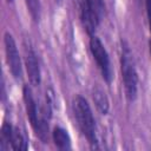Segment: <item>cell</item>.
I'll return each instance as SVG.
<instances>
[{"label": "cell", "instance_id": "5b68a950", "mask_svg": "<svg viewBox=\"0 0 151 151\" xmlns=\"http://www.w3.org/2000/svg\"><path fill=\"white\" fill-rule=\"evenodd\" d=\"M90 51L98 65V68L100 70L104 79L106 81H110L112 78V70L110 64V58L107 54V51L105 50L103 42L96 35H91L90 39Z\"/></svg>", "mask_w": 151, "mask_h": 151}, {"label": "cell", "instance_id": "6da1fadb", "mask_svg": "<svg viewBox=\"0 0 151 151\" xmlns=\"http://www.w3.org/2000/svg\"><path fill=\"white\" fill-rule=\"evenodd\" d=\"M24 101H25L27 117L31 122L33 130L42 142H46L48 137V119L51 117V111H52L48 98L46 97V101L44 104H39L34 99L32 90L28 86H25Z\"/></svg>", "mask_w": 151, "mask_h": 151}, {"label": "cell", "instance_id": "7c38bea8", "mask_svg": "<svg viewBox=\"0 0 151 151\" xmlns=\"http://www.w3.org/2000/svg\"><path fill=\"white\" fill-rule=\"evenodd\" d=\"M146 12H147V18H149V26L151 29V0H146Z\"/></svg>", "mask_w": 151, "mask_h": 151}, {"label": "cell", "instance_id": "9c48e42d", "mask_svg": "<svg viewBox=\"0 0 151 151\" xmlns=\"http://www.w3.org/2000/svg\"><path fill=\"white\" fill-rule=\"evenodd\" d=\"M52 139L58 149H60V150L71 149V137L65 129H63L60 126L54 127V130L52 132Z\"/></svg>", "mask_w": 151, "mask_h": 151}, {"label": "cell", "instance_id": "277c9868", "mask_svg": "<svg viewBox=\"0 0 151 151\" xmlns=\"http://www.w3.org/2000/svg\"><path fill=\"white\" fill-rule=\"evenodd\" d=\"M103 12L101 0H81L80 4V19L85 31L93 35L99 22Z\"/></svg>", "mask_w": 151, "mask_h": 151}, {"label": "cell", "instance_id": "30bf717a", "mask_svg": "<svg viewBox=\"0 0 151 151\" xmlns=\"http://www.w3.org/2000/svg\"><path fill=\"white\" fill-rule=\"evenodd\" d=\"M92 99H93V103L97 107V110L101 113V114H107L109 110H110V103H109V98L106 96V93L99 88V87H96L92 92Z\"/></svg>", "mask_w": 151, "mask_h": 151}, {"label": "cell", "instance_id": "8992f818", "mask_svg": "<svg viewBox=\"0 0 151 151\" xmlns=\"http://www.w3.org/2000/svg\"><path fill=\"white\" fill-rule=\"evenodd\" d=\"M26 150L27 143L22 134V132L18 129L12 126L8 123H5L1 129V143L0 150Z\"/></svg>", "mask_w": 151, "mask_h": 151}, {"label": "cell", "instance_id": "ba28073f", "mask_svg": "<svg viewBox=\"0 0 151 151\" xmlns=\"http://www.w3.org/2000/svg\"><path fill=\"white\" fill-rule=\"evenodd\" d=\"M25 66H26V71H27V76H28V80H29L31 85L38 86L41 83L40 65H39V60H38L37 54L31 48L28 51H26Z\"/></svg>", "mask_w": 151, "mask_h": 151}, {"label": "cell", "instance_id": "52a82bcc", "mask_svg": "<svg viewBox=\"0 0 151 151\" xmlns=\"http://www.w3.org/2000/svg\"><path fill=\"white\" fill-rule=\"evenodd\" d=\"M4 44H5V53H6V61L8 65V68L12 73V76L18 80L21 79L22 76V65H21V59L19 51L17 48V44L8 32L5 33L4 38Z\"/></svg>", "mask_w": 151, "mask_h": 151}, {"label": "cell", "instance_id": "3957f363", "mask_svg": "<svg viewBox=\"0 0 151 151\" xmlns=\"http://www.w3.org/2000/svg\"><path fill=\"white\" fill-rule=\"evenodd\" d=\"M120 68L122 79L124 84L125 97L129 101H133L138 93V74L133 61V55L126 42H122V55H120Z\"/></svg>", "mask_w": 151, "mask_h": 151}, {"label": "cell", "instance_id": "4fadbf2b", "mask_svg": "<svg viewBox=\"0 0 151 151\" xmlns=\"http://www.w3.org/2000/svg\"><path fill=\"white\" fill-rule=\"evenodd\" d=\"M151 31V29H150ZM150 51H151V40H150Z\"/></svg>", "mask_w": 151, "mask_h": 151}, {"label": "cell", "instance_id": "7a4b0ae2", "mask_svg": "<svg viewBox=\"0 0 151 151\" xmlns=\"http://www.w3.org/2000/svg\"><path fill=\"white\" fill-rule=\"evenodd\" d=\"M72 111L76 123L79 130L81 131V133L86 137V139L91 145L97 147L98 138H97L96 119L93 117L92 110L87 100L81 96H77L72 101Z\"/></svg>", "mask_w": 151, "mask_h": 151}, {"label": "cell", "instance_id": "8fae6325", "mask_svg": "<svg viewBox=\"0 0 151 151\" xmlns=\"http://www.w3.org/2000/svg\"><path fill=\"white\" fill-rule=\"evenodd\" d=\"M27 9L34 21H39L41 15V5L39 0H25Z\"/></svg>", "mask_w": 151, "mask_h": 151}]
</instances>
